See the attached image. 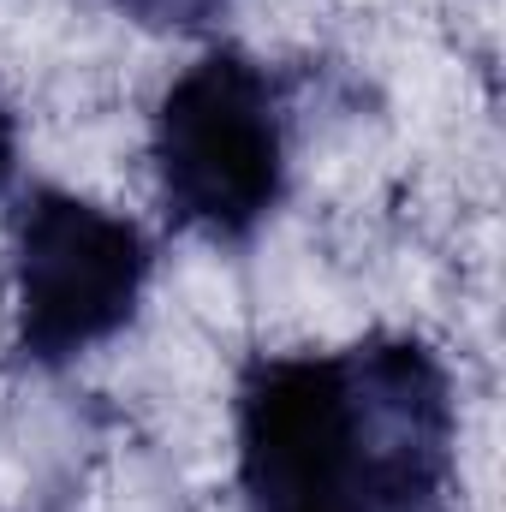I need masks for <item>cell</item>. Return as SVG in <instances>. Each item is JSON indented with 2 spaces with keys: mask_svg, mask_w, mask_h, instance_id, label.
<instances>
[{
  "mask_svg": "<svg viewBox=\"0 0 506 512\" xmlns=\"http://www.w3.org/2000/svg\"><path fill=\"white\" fill-rule=\"evenodd\" d=\"M245 512H453L459 405L417 334L251 358L233 399Z\"/></svg>",
  "mask_w": 506,
  "mask_h": 512,
  "instance_id": "obj_1",
  "label": "cell"
},
{
  "mask_svg": "<svg viewBox=\"0 0 506 512\" xmlns=\"http://www.w3.org/2000/svg\"><path fill=\"white\" fill-rule=\"evenodd\" d=\"M12 173H18V120H12V108L0 102V191L12 185Z\"/></svg>",
  "mask_w": 506,
  "mask_h": 512,
  "instance_id": "obj_5",
  "label": "cell"
},
{
  "mask_svg": "<svg viewBox=\"0 0 506 512\" xmlns=\"http://www.w3.org/2000/svg\"><path fill=\"white\" fill-rule=\"evenodd\" d=\"M155 251L143 227L60 185L18 197L6 221L12 286V358L30 370H66L84 352L126 334Z\"/></svg>",
  "mask_w": 506,
  "mask_h": 512,
  "instance_id": "obj_3",
  "label": "cell"
},
{
  "mask_svg": "<svg viewBox=\"0 0 506 512\" xmlns=\"http://www.w3.org/2000/svg\"><path fill=\"white\" fill-rule=\"evenodd\" d=\"M149 161L167 221L209 245H251L292 173V114L280 78L245 48L185 66L149 120Z\"/></svg>",
  "mask_w": 506,
  "mask_h": 512,
  "instance_id": "obj_2",
  "label": "cell"
},
{
  "mask_svg": "<svg viewBox=\"0 0 506 512\" xmlns=\"http://www.w3.org/2000/svg\"><path fill=\"white\" fill-rule=\"evenodd\" d=\"M120 18L131 24H143V30H179V36H191V30H209L233 0H108Z\"/></svg>",
  "mask_w": 506,
  "mask_h": 512,
  "instance_id": "obj_4",
  "label": "cell"
}]
</instances>
